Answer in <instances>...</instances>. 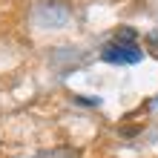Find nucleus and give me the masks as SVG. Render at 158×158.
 Segmentation results:
<instances>
[{"label": "nucleus", "instance_id": "1", "mask_svg": "<svg viewBox=\"0 0 158 158\" xmlns=\"http://www.w3.org/2000/svg\"><path fill=\"white\" fill-rule=\"evenodd\" d=\"M106 63H141L144 60V52L138 49L135 43H109L106 49H104V55H101Z\"/></svg>", "mask_w": 158, "mask_h": 158}, {"label": "nucleus", "instance_id": "2", "mask_svg": "<svg viewBox=\"0 0 158 158\" xmlns=\"http://www.w3.org/2000/svg\"><path fill=\"white\" fill-rule=\"evenodd\" d=\"M118 43H135V29H118Z\"/></svg>", "mask_w": 158, "mask_h": 158}]
</instances>
